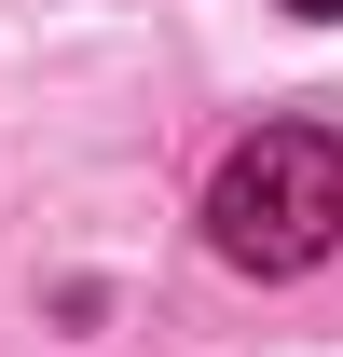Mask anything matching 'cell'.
<instances>
[{
	"mask_svg": "<svg viewBox=\"0 0 343 357\" xmlns=\"http://www.w3.org/2000/svg\"><path fill=\"white\" fill-rule=\"evenodd\" d=\"M206 248L234 275H316L343 248V137L330 124H261L206 178Z\"/></svg>",
	"mask_w": 343,
	"mask_h": 357,
	"instance_id": "obj_1",
	"label": "cell"
},
{
	"mask_svg": "<svg viewBox=\"0 0 343 357\" xmlns=\"http://www.w3.org/2000/svg\"><path fill=\"white\" fill-rule=\"evenodd\" d=\"M289 14H343V0H289Z\"/></svg>",
	"mask_w": 343,
	"mask_h": 357,
	"instance_id": "obj_2",
	"label": "cell"
}]
</instances>
